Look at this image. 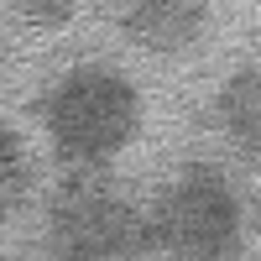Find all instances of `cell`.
<instances>
[{"label":"cell","mask_w":261,"mask_h":261,"mask_svg":"<svg viewBox=\"0 0 261 261\" xmlns=\"http://www.w3.org/2000/svg\"><path fill=\"white\" fill-rule=\"evenodd\" d=\"M42 125L68 162H110L141 130V89L110 63H73L42 94Z\"/></svg>","instance_id":"cell-1"},{"label":"cell","mask_w":261,"mask_h":261,"mask_svg":"<svg viewBox=\"0 0 261 261\" xmlns=\"http://www.w3.org/2000/svg\"><path fill=\"white\" fill-rule=\"evenodd\" d=\"M146 230L178 261H230L246 241V209L220 167L193 162L157 193Z\"/></svg>","instance_id":"cell-2"},{"label":"cell","mask_w":261,"mask_h":261,"mask_svg":"<svg viewBox=\"0 0 261 261\" xmlns=\"http://www.w3.org/2000/svg\"><path fill=\"white\" fill-rule=\"evenodd\" d=\"M47 256L53 261H146L151 230L125 199L105 188H68L47 209Z\"/></svg>","instance_id":"cell-3"},{"label":"cell","mask_w":261,"mask_h":261,"mask_svg":"<svg viewBox=\"0 0 261 261\" xmlns=\"http://www.w3.org/2000/svg\"><path fill=\"white\" fill-rule=\"evenodd\" d=\"M214 0H115V21L130 42H141L146 53H178L188 42H199L209 27Z\"/></svg>","instance_id":"cell-4"},{"label":"cell","mask_w":261,"mask_h":261,"mask_svg":"<svg viewBox=\"0 0 261 261\" xmlns=\"http://www.w3.org/2000/svg\"><path fill=\"white\" fill-rule=\"evenodd\" d=\"M214 120H220V130L241 151L261 146V73L256 68H241L220 94H214Z\"/></svg>","instance_id":"cell-5"},{"label":"cell","mask_w":261,"mask_h":261,"mask_svg":"<svg viewBox=\"0 0 261 261\" xmlns=\"http://www.w3.org/2000/svg\"><path fill=\"white\" fill-rule=\"evenodd\" d=\"M32 183V162H27V146L11 125H0V220L21 204V193Z\"/></svg>","instance_id":"cell-6"},{"label":"cell","mask_w":261,"mask_h":261,"mask_svg":"<svg viewBox=\"0 0 261 261\" xmlns=\"http://www.w3.org/2000/svg\"><path fill=\"white\" fill-rule=\"evenodd\" d=\"M11 6L32 21V27H68V16L79 0H11Z\"/></svg>","instance_id":"cell-7"}]
</instances>
